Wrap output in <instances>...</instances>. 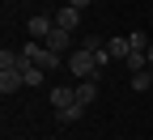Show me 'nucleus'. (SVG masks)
Returning a JSON list of instances; mask_svg holds the SVG:
<instances>
[{"instance_id":"dca6fc26","label":"nucleus","mask_w":153,"mask_h":140,"mask_svg":"<svg viewBox=\"0 0 153 140\" xmlns=\"http://www.w3.org/2000/svg\"><path fill=\"white\" fill-rule=\"evenodd\" d=\"M68 4H72V9H81V4H89V0H68Z\"/></svg>"},{"instance_id":"f03ea898","label":"nucleus","mask_w":153,"mask_h":140,"mask_svg":"<svg viewBox=\"0 0 153 140\" xmlns=\"http://www.w3.org/2000/svg\"><path fill=\"white\" fill-rule=\"evenodd\" d=\"M22 55L30 59V64H38L43 72H55V68H60V59H64V55H55L51 47H38V43H26V47H22Z\"/></svg>"},{"instance_id":"f3484780","label":"nucleus","mask_w":153,"mask_h":140,"mask_svg":"<svg viewBox=\"0 0 153 140\" xmlns=\"http://www.w3.org/2000/svg\"><path fill=\"white\" fill-rule=\"evenodd\" d=\"M149 68H153V43H149Z\"/></svg>"},{"instance_id":"1a4fd4ad","label":"nucleus","mask_w":153,"mask_h":140,"mask_svg":"<svg viewBox=\"0 0 153 140\" xmlns=\"http://www.w3.org/2000/svg\"><path fill=\"white\" fill-rule=\"evenodd\" d=\"M123 64H128L132 72H145V68H149V51H128V59H123Z\"/></svg>"},{"instance_id":"423d86ee","label":"nucleus","mask_w":153,"mask_h":140,"mask_svg":"<svg viewBox=\"0 0 153 140\" xmlns=\"http://www.w3.org/2000/svg\"><path fill=\"white\" fill-rule=\"evenodd\" d=\"M51 106H55V110L76 106V89H68V85H55V89H51Z\"/></svg>"},{"instance_id":"20e7f679","label":"nucleus","mask_w":153,"mask_h":140,"mask_svg":"<svg viewBox=\"0 0 153 140\" xmlns=\"http://www.w3.org/2000/svg\"><path fill=\"white\" fill-rule=\"evenodd\" d=\"M72 43H76V38H72V30H60V26H55V30L47 34V47H51L55 55H64V51H68Z\"/></svg>"},{"instance_id":"0eeeda50","label":"nucleus","mask_w":153,"mask_h":140,"mask_svg":"<svg viewBox=\"0 0 153 140\" xmlns=\"http://www.w3.org/2000/svg\"><path fill=\"white\" fill-rule=\"evenodd\" d=\"M98 98V81H76V106H89Z\"/></svg>"},{"instance_id":"ddd939ff","label":"nucleus","mask_w":153,"mask_h":140,"mask_svg":"<svg viewBox=\"0 0 153 140\" xmlns=\"http://www.w3.org/2000/svg\"><path fill=\"white\" fill-rule=\"evenodd\" d=\"M76 47H85V51H94V55H98V51H106V43H102L98 34H85V38H81Z\"/></svg>"},{"instance_id":"6ab92c4d","label":"nucleus","mask_w":153,"mask_h":140,"mask_svg":"<svg viewBox=\"0 0 153 140\" xmlns=\"http://www.w3.org/2000/svg\"><path fill=\"white\" fill-rule=\"evenodd\" d=\"M43 4H47V0H43Z\"/></svg>"},{"instance_id":"2eb2a0df","label":"nucleus","mask_w":153,"mask_h":140,"mask_svg":"<svg viewBox=\"0 0 153 140\" xmlns=\"http://www.w3.org/2000/svg\"><path fill=\"white\" fill-rule=\"evenodd\" d=\"M128 43H132V51H149V43H145V30H136V34H128Z\"/></svg>"},{"instance_id":"7ed1b4c3","label":"nucleus","mask_w":153,"mask_h":140,"mask_svg":"<svg viewBox=\"0 0 153 140\" xmlns=\"http://www.w3.org/2000/svg\"><path fill=\"white\" fill-rule=\"evenodd\" d=\"M55 26H60V30H72V34H76V26H81V9H72V4L55 9Z\"/></svg>"},{"instance_id":"f257e3e1","label":"nucleus","mask_w":153,"mask_h":140,"mask_svg":"<svg viewBox=\"0 0 153 140\" xmlns=\"http://www.w3.org/2000/svg\"><path fill=\"white\" fill-rule=\"evenodd\" d=\"M68 68L76 72V81H98V59H94V51H85V47H76V51H68Z\"/></svg>"},{"instance_id":"39448f33","label":"nucleus","mask_w":153,"mask_h":140,"mask_svg":"<svg viewBox=\"0 0 153 140\" xmlns=\"http://www.w3.org/2000/svg\"><path fill=\"white\" fill-rule=\"evenodd\" d=\"M34 38H47L51 30H55V13H38V17H30V26H26Z\"/></svg>"},{"instance_id":"a211bd4d","label":"nucleus","mask_w":153,"mask_h":140,"mask_svg":"<svg viewBox=\"0 0 153 140\" xmlns=\"http://www.w3.org/2000/svg\"><path fill=\"white\" fill-rule=\"evenodd\" d=\"M98 4H102V0H98Z\"/></svg>"},{"instance_id":"9b49d317","label":"nucleus","mask_w":153,"mask_h":140,"mask_svg":"<svg viewBox=\"0 0 153 140\" xmlns=\"http://www.w3.org/2000/svg\"><path fill=\"white\" fill-rule=\"evenodd\" d=\"M106 51H111V59H128L132 43H128V38H111V43H106Z\"/></svg>"},{"instance_id":"9d476101","label":"nucleus","mask_w":153,"mask_h":140,"mask_svg":"<svg viewBox=\"0 0 153 140\" xmlns=\"http://www.w3.org/2000/svg\"><path fill=\"white\" fill-rule=\"evenodd\" d=\"M22 81L34 89V85H43V68H38V64H30V59H26V68H22Z\"/></svg>"},{"instance_id":"4468645a","label":"nucleus","mask_w":153,"mask_h":140,"mask_svg":"<svg viewBox=\"0 0 153 140\" xmlns=\"http://www.w3.org/2000/svg\"><path fill=\"white\" fill-rule=\"evenodd\" d=\"M149 85H153V72H149V68H145V72H132V89H140V93H145Z\"/></svg>"},{"instance_id":"f8f14e48","label":"nucleus","mask_w":153,"mask_h":140,"mask_svg":"<svg viewBox=\"0 0 153 140\" xmlns=\"http://www.w3.org/2000/svg\"><path fill=\"white\" fill-rule=\"evenodd\" d=\"M81 115H85V106H64V110H55V119H60V123H76Z\"/></svg>"},{"instance_id":"6e6552de","label":"nucleus","mask_w":153,"mask_h":140,"mask_svg":"<svg viewBox=\"0 0 153 140\" xmlns=\"http://www.w3.org/2000/svg\"><path fill=\"white\" fill-rule=\"evenodd\" d=\"M22 85H26V81H22V72H0V93H4V98L17 93Z\"/></svg>"}]
</instances>
